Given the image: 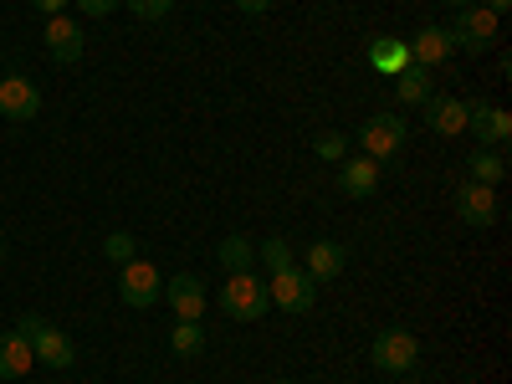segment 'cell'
<instances>
[{
	"label": "cell",
	"mask_w": 512,
	"mask_h": 384,
	"mask_svg": "<svg viewBox=\"0 0 512 384\" xmlns=\"http://www.w3.org/2000/svg\"><path fill=\"white\" fill-rule=\"evenodd\" d=\"M446 36H451V47H456V52L482 57V52H492V47H497V36H502V16H492V11L482 6V0H477V6L456 11V21L446 26Z\"/></svg>",
	"instance_id": "cell-1"
},
{
	"label": "cell",
	"mask_w": 512,
	"mask_h": 384,
	"mask_svg": "<svg viewBox=\"0 0 512 384\" xmlns=\"http://www.w3.org/2000/svg\"><path fill=\"white\" fill-rule=\"evenodd\" d=\"M221 308L236 318V323H256L272 313V292H267V277L256 272H231L226 287H221Z\"/></svg>",
	"instance_id": "cell-2"
},
{
	"label": "cell",
	"mask_w": 512,
	"mask_h": 384,
	"mask_svg": "<svg viewBox=\"0 0 512 384\" xmlns=\"http://www.w3.org/2000/svg\"><path fill=\"white\" fill-rule=\"evenodd\" d=\"M369 364L379 374H410L420 364V344L410 328H379L374 344H369Z\"/></svg>",
	"instance_id": "cell-3"
},
{
	"label": "cell",
	"mask_w": 512,
	"mask_h": 384,
	"mask_svg": "<svg viewBox=\"0 0 512 384\" xmlns=\"http://www.w3.org/2000/svg\"><path fill=\"white\" fill-rule=\"evenodd\" d=\"M405 113H374V118H364V128H359V149H364V159H374V164H384V159H395L400 149H405Z\"/></svg>",
	"instance_id": "cell-4"
},
{
	"label": "cell",
	"mask_w": 512,
	"mask_h": 384,
	"mask_svg": "<svg viewBox=\"0 0 512 384\" xmlns=\"http://www.w3.org/2000/svg\"><path fill=\"white\" fill-rule=\"evenodd\" d=\"M267 292H272V308H282V313H292V318L313 313V303H318V282H313L303 267H282V272H272Z\"/></svg>",
	"instance_id": "cell-5"
},
{
	"label": "cell",
	"mask_w": 512,
	"mask_h": 384,
	"mask_svg": "<svg viewBox=\"0 0 512 384\" xmlns=\"http://www.w3.org/2000/svg\"><path fill=\"white\" fill-rule=\"evenodd\" d=\"M159 292H164V282H159V272H154V262H123V272H118V297L128 308H154L159 303Z\"/></svg>",
	"instance_id": "cell-6"
},
{
	"label": "cell",
	"mask_w": 512,
	"mask_h": 384,
	"mask_svg": "<svg viewBox=\"0 0 512 384\" xmlns=\"http://www.w3.org/2000/svg\"><path fill=\"white\" fill-rule=\"evenodd\" d=\"M41 113V93H36V82L21 77V72H6L0 77V118H11V123H31Z\"/></svg>",
	"instance_id": "cell-7"
},
{
	"label": "cell",
	"mask_w": 512,
	"mask_h": 384,
	"mask_svg": "<svg viewBox=\"0 0 512 384\" xmlns=\"http://www.w3.org/2000/svg\"><path fill=\"white\" fill-rule=\"evenodd\" d=\"M466 128L477 134L482 149H502L512 139V113L497 103H466Z\"/></svg>",
	"instance_id": "cell-8"
},
{
	"label": "cell",
	"mask_w": 512,
	"mask_h": 384,
	"mask_svg": "<svg viewBox=\"0 0 512 384\" xmlns=\"http://www.w3.org/2000/svg\"><path fill=\"white\" fill-rule=\"evenodd\" d=\"M456 216H461L466 226L487 231V226L497 221V190H492V185H477V180H466V185L456 190Z\"/></svg>",
	"instance_id": "cell-9"
},
{
	"label": "cell",
	"mask_w": 512,
	"mask_h": 384,
	"mask_svg": "<svg viewBox=\"0 0 512 384\" xmlns=\"http://www.w3.org/2000/svg\"><path fill=\"white\" fill-rule=\"evenodd\" d=\"M159 297L169 303V313H175V318H190V323H195V318L205 313V282H200L195 272H180V277H169Z\"/></svg>",
	"instance_id": "cell-10"
},
{
	"label": "cell",
	"mask_w": 512,
	"mask_h": 384,
	"mask_svg": "<svg viewBox=\"0 0 512 384\" xmlns=\"http://www.w3.org/2000/svg\"><path fill=\"white\" fill-rule=\"evenodd\" d=\"M31 354H36V364H47V369H72V359H77V349H72V338L57 328V323H41L31 338Z\"/></svg>",
	"instance_id": "cell-11"
},
{
	"label": "cell",
	"mask_w": 512,
	"mask_h": 384,
	"mask_svg": "<svg viewBox=\"0 0 512 384\" xmlns=\"http://www.w3.org/2000/svg\"><path fill=\"white\" fill-rule=\"evenodd\" d=\"M338 190H344L349 200H369L379 190V164L364 159V154L344 159V164H338Z\"/></svg>",
	"instance_id": "cell-12"
},
{
	"label": "cell",
	"mask_w": 512,
	"mask_h": 384,
	"mask_svg": "<svg viewBox=\"0 0 512 384\" xmlns=\"http://www.w3.org/2000/svg\"><path fill=\"white\" fill-rule=\"evenodd\" d=\"M451 52H456V47H451L446 26H420V31H415V41H410V62H415V67H425V72H436Z\"/></svg>",
	"instance_id": "cell-13"
},
{
	"label": "cell",
	"mask_w": 512,
	"mask_h": 384,
	"mask_svg": "<svg viewBox=\"0 0 512 384\" xmlns=\"http://www.w3.org/2000/svg\"><path fill=\"white\" fill-rule=\"evenodd\" d=\"M425 128H431V134H441V139L466 134V103H461V98H451V93L431 98V103H425Z\"/></svg>",
	"instance_id": "cell-14"
},
{
	"label": "cell",
	"mask_w": 512,
	"mask_h": 384,
	"mask_svg": "<svg viewBox=\"0 0 512 384\" xmlns=\"http://www.w3.org/2000/svg\"><path fill=\"white\" fill-rule=\"evenodd\" d=\"M47 52H52V62H62V67H72V62H82V31L67 21V16H47Z\"/></svg>",
	"instance_id": "cell-15"
},
{
	"label": "cell",
	"mask_w": 512,
	"mask_h": 384,
	"mask_svg": "<svg viewBox=\"0 0 512 384\" xmlns=\"http://www.w3.org/2000/svg\"><path fill=\"white\" fill-rule=\"evenodd\" d=\"M369 67H374L379 77H400L405 67H415V62H410V41H400V36L369 41Z\"/></svg>",
	"instance_id": "cell-16"
},
{
	"label": "cell",
	"mask_w": 512,
	"mask_h": 384,
	"mask_svg": "<svg viewBox=\"0 0 512 384\" xmlns=\"http://www.w3.org/2000/svg\"><path fill=\"white\" fill-rule=\"evenodd\" d=\"M31 364H36V354H31V344L11 328V333H0V384H11V379H21V374H31Z\"/></svg>",
	"instance_id": "cell-17"
},
{
	"label": "cell",
	"mask_w": 512,
	"mask_h": 384,
	"mask_svg": "<svg viewBox=\"0 0 512 384\" xmlns=\"http://www.w3.org/2000/svg\"><path fill=\"white\" fill-rule=\"evenodd\" d=\"M344 262H349V251L338 246V241H313V246H308L303 272H308L313 282H333L338 272H344Z\"/></svg>",
	"instance_id": "cell-18"
},
{
	"label": "cell",
	"mask_w": 512,
	"mask_h": 384,
	"mask_svg": "<svg viewBox=\"0 0 512 384\" xmlns=\"http://www.w3.org/2000/svg\"><path fill=\"white\" fill-rule=\"evenodd\" d=\"M395 93H400V103H405V108H425V103L436 98L431 72H425V67H405V72L395 77Z\"/></svg>",
	"instance_id": "cell-19"
},
{
	"label": "cell",
	"mask_w": 512,
	"mask_h": 384,
	"mask_svg": "<svg viewBox=\"0 0 512 384\" xmlns=\"http://www.w3.org/2000/svg\"><path fill=\"white\" fill-rule=\"evenodd\" d=\"M502 175H507V159L497 154V149H477V154H466V180H477V185H502Z\"/></svg>",
	"instance_id": "cell-20"
},
{
	"label": "cell",
	"mask_w": 512,
	"mask_h": 384,
	"mask_svg": "<svg viewBox=\"0 0 512 384\" xmlns=\"http://www.w3.org/2000/svg\"><path fill=\"white\" fill-rule=\"evenodd\" d=\"M169 349H175V359H200V349H205V328H200V318H195V323H190V318H175Z\"/></svg>",
	"instance_id": "cell-21"
},
{
	"label": "cell",
	"mask_w": 512,
	"mask_h": 384,
	"mask_svg": "<svg viewBox=\"0 0 512 384\" xmlns=\"http://www.w3.org/2000/svg\"><path fill=\"white\" fill-rule=\"evenodd\" d=\"M216 256H221V267H226V277H231V272H251V262H256V246H251L246 236H226Z\"/></svg>",
	"instance_id": "cell-22"
},
{
	"label": "cell",
	"mask_w": 512,
	"mask_h": 384,
	"mask_svg": "<svg viewBox=\"0 0 512 384\" xmlns=\"http://www.w3.org/2000/svg\"><path fill=\"white\" fill-rule=\"evenodd\" d=\"M256 256H262V267H267V272H282V267H297V256H292V246H287L282 236H267L262 246H256Z\"/></svg>",
	"instance_id": "cell-23"
},
{
	"label": "cell",
	"mask_w": 512,
	"mask_h": 384,
	"mask_svg": "<svg viewBox=\"0 0 512 384\" xmlns=\"http://www.w3.org/2000/svg\"><path fill=\"white\" fill-rule=\"evenodd\" d=\"M103 256H108V262H134V236H128V231H113V236H103Z\"/></svg>",
	"instance_id": "cell-24"
},
{
	"label": "cell",
	"mask_w": 512,
	"mask_h": 384,
	"mask_svg": "<svg viewBox=\"0 0 512 384\" xmlns=\"http://www.w3.org/2000/svg\"><path fill=\"white\" fill-rule=\"evenodd\" d=\"M128 11H134L139 21H164L169 11H175V0H123Z\"/></svg>",
	"instance_id": "cell-25"
},
{
	"label": "cell",
	"mask_w": 512,
	"mask_h": 384,
	"mask_svg": "<svg viewBox=\"0 0 512 384\" xmlns=\"http://www.w3.org/2000/svg\"><path fill=\"white\" fill-rule=\"evenodd\" d=\"M318 159H328V164H344V154H349V139L344 134H318Z\"/></svg>",
	"instance_id": "cell-26"
},
{
	"label": "cell",
	"mask_w": 512,
	"mask_h": 384,
	"mask_svg": "<svg viewBox=\"0 0 512 384\" xmlns=\"http://www.w3.org/2000/svg\"><path fill=\"white\" fill-rule=\"evenodd\" d=\"M113 6H123V0H77L82 16H113Z\"/></svg>",
	"instance_id": "cell-27"
},
{
	"label": "cell",
	"mask_w": 512,
	"mask_h": 384,
	"mask_svg": "<svg viewBox=\"0 0 512 384\" xmlns=\"http://www.w3.org/2000/svg\"><path fill=\"white\" fill-rule=\"evenodd\" d=\"M31 6H36L41 16H62V11L72 6V0H31Z\"/></svg>",
	"instance_id": "cell-28"
},
{
	"label": "cell",
	"mask_w": 512,
	"mask_h": 384,
	"mask_svg": "<svg viewBox=\"0 0 512 384\" xmlns=\"http://www.w3.org/2000/svg\"><path fill=\"white\" fill-rule=\"evenodd\" d=\"M236 11H246V16H262V11H272V0H236Z\"/></svg>",
	"instance_id": "cell-29"
},
{
	"label": "cell",
	"mask_w": 512,
	"mask_h": 384,
	"mask_svg": "<svg viewBox=\"0 0 512 384\" xmlns=\"http://www.w3.org/2000/svg\"><path fill=\"white\" fill-rule=\"evenodd\" d=\"M41 323H47V318H36V313H26V318H21V323H16V333H21V338H31V333H36V328H41Z\"/></svg>",
	"instance_id": "cell-30"
},
{
	"label": "cell",
	"mask_w": 512,
	"mask_h": 384,
	"mask_svg": "<svg viewBox=\"0 0 512 384\" xmlns=\"http://www.w3.org/2000/svg\"><path fill=\"white\" fill-rule=\"evenodd\" d=\"M507 6H512V0H487V11H492V16H502Z\"/></svg>",
	"instance_id": "cell-31"
},
{
	"label": "cell",
	"mask_w": 512,
	"mask_h": 384,
	"mask_svg": "<svg viewBox=\"0 0 512 384\" xmlns=\"http://www.w3.org/2000/svg\"><path fill=\"white\" fill-rule=\"evenodd\" d=\"M441 6H456V11H466V6H477V0H441Z\"/></svg>",
	"instance_id": "cell-32"
},
{
	"label": "cell",
	"mask_w": 512,
	"mask_h": 384,
	"mask_svg": "<svg viewBox=\"0 0 512 384\" xmlns=\"http://www.w3.org/2000/svg\"><path fill=\"white\" fill-rule=\"evenodd\" d=\"M0 262H6V241H0Z\"/></svg>",
	"instance_id": "cell-33"
},
{
	"label": "cell",
	"mask_w": 512,
	"mask_h": 384,
	"mask_svg": "<svg viewBox=\"0 0 512 384\" xmlns=\"http://www.w3.org/2000/svg\"><path fill=\"white\" fill-rule=\"evenodd\" d=\"M277 384H292V379H277Z\"/></svg>",
	"instance_id": "cell-34"
}]
</instances>
